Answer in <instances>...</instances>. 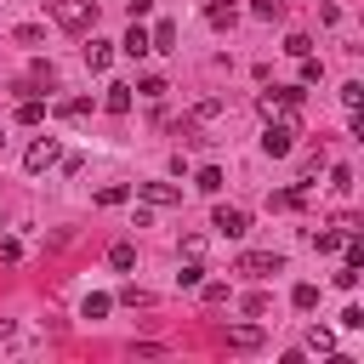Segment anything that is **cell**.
Segmentation results:
<instances>
[{"mask_svg":"<svg viewBox=\"0 0 364 364\" xmlns=\"http://www.w3.org/2000/svg\"><path fill=\"white\" fill-rule=\"evenodd\" d=\"M52 18L63 29H91L97 23V6H91V0H52Z\"/></svg>","mask_w":364,"mask_h":364,"instance_id":"1","label":"cell"},{"mask_svg":"<svg viewBox=\"0 0 364 364\" xmlns=\"http://www.w3.org/2000/svg\"><path fill=\"white\" fill-rule=\"evenodd\" d=\"M239 273H256V279H267V273H285V256H273V251H251V256H239Z\"/></svg>","mask_w":364,"mask_h":364,"instance_id":"2","label":"cell"},{"mask_svg":"<svg viewBox=\"0 0 364 364\" xmlns=\"http://www.w3.org/2000/svg\"><path fill=\"white\" fill-rule=\"evenodd\" d=\"M211 227H216V234H222V239H239V234H245V227H251V216H245V211H234V205H222V211L211 216Z\"/></svg>","mask_w":364,"mask_h":364,"instance_id":"3","label":"cell"},{"mask_svg":"<svg viewBox=\"0 0 364 364\" xmlns=\"http://www.w3.org/2000/svg\"><path fill=\"white\" fill-rule=\"evenodd\" d=\"M290 136H296L290 125H267V131H262V154H267V160H285V154H290Z\"/></svg>","mask_w":364,"mask_h":364,"instance_id":"4","label":"cell"},{"mask_svg":"<svg viewBox=\"0 0 364 364\" xmlns=\"http://www.w3.org/2000/svg\"><path fill=\"white\" fill-rule=\"evenodd\" d=\"M52 160H57V136H40V143L23 154V165H29V171H46Z\"/></svg>","mask_w":364,"mask_h":364,"instance_id":"5","label":"cell"},{"mask_svg":"<svg viewBox=\"0 0 364 364\" xmlns=\"http://www.w3.org/2000/svg\"><path fill=\"white\" fill-rule=\"evenodd\" d=\"M120 52H125V57H148V29H136V18H131V29H125V40H120Z\"/></svg>","mask_w":364,"mask_h":364,"instance_id":"6","label":"cell"},{"mask_svg":"<svg viewBox=\"0 0 364 364\" xmlns=\"http://www.w3.org/2000/svg\"><path fill=\"white\" fill-rule=\"evenodd\" d=\"M108 267H114V273H131V267H136V245H131V239H120V245L108 251Z\"/></svg>","mask_w":364,"mask_h":364,"instance_id":"7","label":"cell"},{"mask_svg":"<svg viewBox=\"0 0 364 364\" xmlns=\"http://www.w3.org/2000/svg\"><path fill=\"white\" fill-rule=\"evenodd\" d=\"M143 200H148V205H176L182 194H176V188H165V182H143Z\"/></svg>","mask_w":364,"mask_h":364,"instance_id":"8","label":"cell"},{"mask_svg":"<svg viewBox=\"0 0 364 364\" xmlns=\"http://www.w3.org/2000/svg\"><path fill=\"white\" fill-rule=\"evenodd\" d=\"M103 108H108V114H125V108H131V85H108Z\"/></svg>","mask_w":364,"mask_h":364,"instance_id":"9","label":"cell"},{"mask_svg":"<svg viewBox=\"0 0 364 364\" xmlns=\"http://www.w3.org/2000/svg\"><path fill=\"white\" fill-rule=\"evenodd\" d=\"M262 342V330L256 325H239V330H227V347H256Z\"/></svg>","mask_w":364,"mask_h":364,"instance_id":"10","label":"cell"},{"mask_svg":"<svg viewBox=\"0 0 364 364\" xmlns=\"http://www.w3.org/2000/svg\"><path fill=\"white\" fill-rule=\"evenodd\" d=\"M108 57H114L108 40H91V46H85V63H91V69H108Z\"/></svg>","mask_w":364,"mask_h":364,"instance_id":"11","label":"cell"},{"mask_svg":"<svg viewBox=\"0 0 364 364\" xmlns=\"http://www.w3.org/2000/svg\"><path fill=\"white\" fill-rule=\"evenodd\" d=\"M194 188H200V194H216V188H222V171H216V165H205V171L194 176Z\"/></svg>","mask_w":364,"mask_h":364,"instance_id":"12","label":"cell"},{"mask_svg":"<svg viewBox=\"0 0 364 364\" xmlns=\"http://www.w3.org/2000/svg\"><path fill=\"white\" fill-rule=\"evenodd\" d=\"M285 6H279V0H251V18H262V23H273V18H279Z\"/></svg>","mask_w":364,"mask_h":364,"instance_id":"13","label":"cell"},{"mask_svg":"<svg viewBox=\"0 0 364 364\" xmlns=\"http://www.w3.org/2000/svg\"><path fill=\"white\" fill-rule=\"evenodd\" d=\"M290 302H296L302 313H307V307H318V285H296V290H290Z\"/></svg>","mask_w":364,"mask_h":364,"instance_id":"14","label":"cell"},{"mask_svg":"<svg viewBox=\"0 0 364 364\" xmlns=\"http://www.w3.org/2000/svg\"><path fill=\"white\" fill-rule=\"evenodd\" d=\"M125 194H131V188H125V182H108V188L97 194V205H125Z\"/></svg>","mask_w":364,"mask_h":364,"instance_id":"15","label":"cell"},{"mask_svg":"<svg viewBox=\"0 0 364 364\" xmlns=\"http://www.w3.org/2000/svg\"><path fill=\"white\" fill-rule=\"evenodd\" d=\"M176 285H188V290H194V285H205V267H200V262H188V267L176 273Z\"/></svg>","mask_w":364,"mask_h":364,"instance_id":"16","label":"cell"},{"mask_svg":"<svg viewBox=\"0 0 364 364\" xmlns=\"http://www.w3.org/2000/svg\"><path fill=\"white\" fill-rule=\"evenodd\" d=\"M40 114H46V103H40V97H29V103L18 108V120H23V125H40Z\"/></svg>","mask_w":364,"mask_h":364,"instance_id":"17","label":"cell"},{"mask_svg":"<svg viewBox=\"0 0 364 364\" xmlns=\"http://www.w3.org/2000/svg\"><path fill=\"white\" fill-rule=\"evenodd\" d=\"M285 52H290V57H307V52H313V40H307V34H290V40H285Z\"/></svg>","mask_w":364,"mask_h":364,"instance_id":"18","label":"cell"},{"mask_svg":"<svg viewBox=\"0 0 364 364\" xmlns=\"http://www.w3.org/2000/svg\"><path fill=\"white\" fill-rule=\"evenodd\" d=\"M108 307H114V302H108V296H85V318H103V313H108Z\"/></svg>","mask_w":364,"mask_h":364,"instance_id":"19","label":"cell"},{"mask_svg":"<svg viewBox=\"0 0 364 364\" xmlns=\"http://www.w3.org/2000/svg\"><path fill=\"white\" fill-rule=\"evenodd\" d=\"M63 114H69V120H80V114H91V97H69V103H63Z\"/></svg>","mask_w":364,"mask_h":364,"instance_id":"20","label":"cell"},{"mask_svg":"<svg viewBox=\"0 0 364 364\" xmlns=\"http://www.w3.org/2000/svg\"><path fill=\"white\" fill-rule=\"evenodd\" d=\"M313 245H318V251H336V245H342V234H336V227H325V234H313Z\"/></svg>","mask_w":364,"mask_h":364,"instance_id":"21","label":"cell"},{"mask_svg":"<svg viewBox=\"0 0 364 364\" xmlns=\"http://www.w3.org/2000/svg\"><path fill=\"white\" fill-rule=\"evenodd\" d=\"M120 302H131V307H148V290H136V285H125V290H120Z\"/></svg>","mask_w":364,"mask_h":364,"instance_id":"22","label":"cell"},{"mask_svg":"<svg viewBox=\"0 0 364 364\" xmlns=\"http://www.w3.org/2000/svg\"><path fill=\"white\" fill-rule=\"evenodd\" d=\"M12 40H18V46H40V29H34V23H23V29L12 34Z\"/></svg>","mask_w":364,"mask_h":364,"instance_id":"23","label":"cell"},{"mask_svg":"<svg viewBox=\"0 0 364 364\" xmlns=\"http://www.w3.org/2000/svg\"><path fill=\"white\" fill-rule=\"evenodd\" d=\"M18 256H23V245H18V239H0V262H18Z\"/></svg>","mask_w":364,"mask_h":364,"instance_id":"24","label":"cell"},{"mask_svg":"<svg viewBox=\"0 0 364 364\" xmlns=\"http://www.w3.org/2000/svg\"><path fill=\"white\" fill-rule=\"evenodd\" d=\"M154 12V0H131V18H148Z\"/></svg>","mask_w":364,"mask_h":364,"instance_id":"25","label":"cell"}]
</instances>
